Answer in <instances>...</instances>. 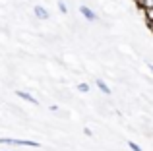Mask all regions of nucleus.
I'll list each match as a JSON object with an SVG mask.
<instances>
[{
	"label": "nucleus",
	"instance_id": "f257e3e1",
	"mask_svg": "<svg viewBox=\"0 0 153 151\" xmlns=\"http://www.w3.org/2000/svg\"><path fill=\"white\" fill-rule=\"evenodd\" d=\"M0 144L6 145H23V147H41V144L31 140H18V138H0Z\"/></svg>",
	"mask_w": 153,
	"mask_h": 151
},
{
	"label": "nucleus",
	"instance_id": "f03ea898",
	"mask_svg": "<svg viewBox=\"0 0 153 151\" xmlns=\"http://www.w3.org/2000/svg\"><path fill=\"white\" fill-rule=\"evenodd\" d=\"M79 14H82L87 21H95V19H97V14H95L91 8H87L85 4H82V6H79Z\"/></svg>",
	"mask_w": 153,
	"mask_h": 151
},
{
	"label": "nucleus",
	"instance_id": "7ed1b4c3",
	"mask_svg": "<svg viewBox=\"0 0 153 151\" xmlns=\"http://www.w3.org/2000/svg\"><path fill=\"white\" fill-rule=\"evenodd\" d=\"M16 95L18 97H22L23 101H27V103H31V105H39V99H35L31 93H27V91H22V89H18L16 91Z\"/></svg>",
	"mask_w": 153,
	"mask_h": 151
},
{
	"label": "nucleus",
	"instance_id": "20e7f679",
	"mask_svg": "<svg viewBox=\"0 0 153 151\" xmlns=\"http://www.w3.org/2000/svg\"><path fill=\"white\" fill-rule=\"evenodd\" d=\"M33 14L37 16L39 19H49V12H47L41 4H35V6H33Z\"/></svg>",
	"mask_w": 153,
	"mask_h": 151
},
{
	"label": "nucleus",
	"instance_id": "39448f33",
	"mask_svg": "<svg viewBox=\"0 0 153 151\" xmlns=\"http://www.w3.org/2000/svg\"><path fill=\"white\" fill-rule=\"evenodd\" d=\"M95 85L99 87V91H101V93H105V95H108V93H111V89H108V85H107V83L103 81V79H95Z\"/></svg>",
	"mask_w": 153,
	"mask_h": 151
},
{
	"label": "nucleus",
	"instance_id": "423d86ee",
	"mask_svg": "<svg viewBox=\"0 0 153 151\" xmlns=\"http://www.w3.org/2000/svg\"><path fill=\"white\" fill-rule=\"evenodd\" d=\"M138 8H142L143 12L153 8V0H138Z\"/></svg>",
	"mask_w": 153,
	"mask_h": 151
},
{
	"label": "nucleus",
	"instance_id": "0eeeda50",
	"mask_svg": "<svg viewBox=\"0 0 153 151\" xmlns=\"http://www.w3.org/2000/svg\"><path fill=\"white\" fill-rule=\"evenodd\" d=\"M78 91H79V93H87V91H89V85H87V83H79Z\"/></svg>",
	"mask_w": 153,
	"mask_h": 151
},
{
	"label": "nucleus",
	"instance_id": "6e6552de",
	"mask_svg": "<svg viewBox=\"0 0 153 151\" xmlns=\"http://www.w3.org/2000/svg\"><path fill=\"white\" fill-rule=\"evenodd\" d=\"M128 147H130L132 151H142V147H140L138 144H134V141H128Z\"/></svg>",
	"mask_w": 153,
	"mask_h": 151
},
{
	"label": "nucleus",
	"instance_id": "1a4fd4ad",
	"mask_svg": "<svg viewBox=\"0 0 153 151\" xmlns=\"http://www.w3.org/2000/svg\"><path fill=\"white\" fill-rule=\"evenodd\" d=\"M58 10L62 12V14H66V12H68V6H66V4L62 2V0H60V2H58Z\"/></svg>",
	"mask_w": 153,
	"mask_h": 151
},
{
	"label": "nucleus",
	"instance_id": "9d476101",
	"mask_svg": "<svg viewBox=\"0 0 153 151\" xmlns=\"http://www.w3.org/2000/svg\"><path fill=\"white\" fill-rule=\"evenodd\" d=\"M147 66H149V70H151V74H153V64H147Z\"/></svg>",
	"mask_w": 153,
	"mask_h": 151
},
{
	"label": "nucleus",
	"instance_id": "9b49d317",
	"mask_svg": "<svg viewBox=\"0 0 153 151\" xmlns=\"http://www.w3.org/2000/svg\"><path fill=\"white\" fill-rule=\"evenodd\" d=\"M149 27H151V29H153V25H149Z\"/></svg>",
	"mask_w": 153,
	"mask_h": 151
}]
</instances>
